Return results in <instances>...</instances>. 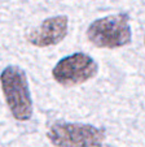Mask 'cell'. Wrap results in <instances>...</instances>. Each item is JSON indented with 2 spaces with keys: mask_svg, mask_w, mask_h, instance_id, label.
Listing matches in <instances>:
<instances>
[{
  "mask_svg": "<svg viewBox=\"0 0 145 147\" xmlns=\"http://www.w3.org/2000/svg\"><path fill=\"white\" fill-rule=\"evenodd\" d=\"M99 72V65L90 55L75 52L62 57L52 69V77L58 85L70 87L92 80Z\"/></svg>",
  "mask_w": 145,
  "mask_h": 147,
  "instance_id": "4",
  "label": "cell"
},
{
  "mask_svg": "<svg viewBox=\"0 0 145 147\" xmlns=\"http://www.w3.org/2000/svg\"><path fill=\"white\" fill-rule=\"evenodd\" d=\"M144 45H145V38H144Z\"/></svg>",
  "mask_w": 145,
  "mask_h": 147,
  "instance_id": "6",
  "label": "cell"
},
{
  "mask_svg": "<svg viewBox=\"0 0 145 147\" xmlns=\"http://www.w3.org/2000/svg\"><path fill=\"white\" fill-rule=\"evenodd\" d=\"M67 16L48 17L39 26L31 29L26 34V40L30 45L40 48L56 46L67 35Z\"/></svg>",
  "mask_w": 145,
  "mask_h": 147,
  "instance_id": "5",
  "label": "cell"
},
{
  "mask_svg": "<svg viewBox=\"0 0 145 147\" xmlns=\"http://www.w3.org/2000/svg\"><path fill=\"white\" fill-rule=\"evenodd\" d=\"M47 137L56 147H113L106 143L104 131L91 124L56 121Z\"/></svg>",
  "mask_w": 145,
  "mask_h": 147,
  "instance_id": "2",
  "label": "cell"
},
{
  "mask_svg": "<svg viewBox=\"0 0 145 147\" xmlns=\"http://www.w3.org/2000/svg\"><path fill=\"white\" fill-rule=\"evenodd\" d=\"M87 39L99 48H119L132 39L130 18L124 13L110 14L95 20L87 29Z\"/></svg>",
  "mask_w": 145,
  "mask_h": 147,
  "instance_id": "3",
  "label": "cell"
},
{
  "mask_svg": "<svg viewBox=\"0 0 145 147\" xmlns=\"http://www.w3.org/2000/svg\"><path fill=\"white\" fill-rule=\"evenodd\" d=\"M0 86L12 116L18 121H27L33 117V99L25 70L9 65L0 73Z\"/></svg>",
  "mask_w": 145,
  "mask_h": 147,
  "instance_id": "1",
  "label": "cell"
}]
</instances>
